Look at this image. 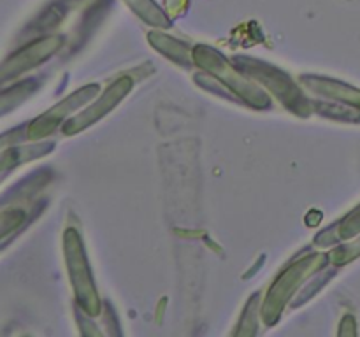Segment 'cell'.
Returning <instances> with one entry per match:
<instances>
[{
	"mask_svg": "<svg viewBox=\"0 0 360 337\" xmlns=\"http://www.w3.org/2000/svg\"><path fill=\"white\" fill-rule=\"evenodd\" d=\"M46 42L48 41L41 42V44L28 46V48L21 49L20 53L11 56L9 60H6V62L0 65V83L13 79L18 74L25 72V70L30 69L32 65L41 62L46 55V48H49V44H46Z\"/></svg>",
	"mask_w": 360,
	"mask_h": 337,
	"instance_id": "cell-1",
	"label": "cell"
},
{
	"mask_svg": "<svg viewBox=\"0 0 360 337\" xmlns=\"http://www.w3.org/2000/svg\"><path fill=\"white\" fill-rule=\"evenodd\" d=\"M30 90H32V83H23L2 91V93H0V116L6 114V112L11 111V109L16 107L21 100H25V97L30 93Z\"/></svg>",
	"mask_w": 360,
	"mask_h": 337,
	"instance_id": "cell-2",
	"label": "cell"
},
{
	"mask_svg": "<svg viewBox=\"0 0 360 337\" xmlns=\"http://www.w3.org/2000/svg\"><path fill=\"white\" fill-rule=\"evenodd\" d=\"M21 221H23V213L21 211H6V213H0V239L9 234L11 230H14Z\"/></svg>",
	"mask_w": 360,
	"mask_h": 337,
	"instance_id": "cell-3",
	"label": "cell"
}]
</instances>
